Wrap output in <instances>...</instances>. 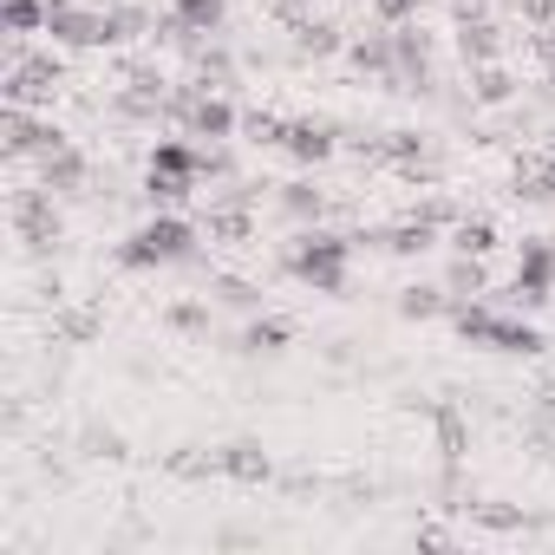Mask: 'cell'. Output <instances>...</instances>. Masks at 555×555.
<instances>
[{
	"label": "cell",
	"instance_id": "obj_1",
	"mask_svg": "<svg viewBox=\"0 0 555 555\" xmlns=\"http://www.w3.org/2000/svg\"><path fill=\"white\" fill-rule=\"evenodd\" d=\"M183 261H196V222L177 216V209H151V222H138V229L118 242V268H131V274L183 268Z\"/></svg>",
	"mask_w": 555,
	"mask_h": 555
},
{
	"label": "cell",
	"instance_id": "obj_2",
	"mask_svg": "<svg viewBox=\"0 0 555 555\" xmlns=\"http://www.w3.org/2000/svg\"><path fill=\"white\" fill-rule=\"evenodd\" d=\"M451 327L464 347H490V353H516V360H535L548 347L542 327H529L522 314H496L490 301H451Z\"/></svg>",
	"mask_w": 555,
	"mask_h": 555
},
{
	"label": "cell",
	"instance_id": "obj_3",
	"mask_svg": "<svg viewBox=\"0 0 555 555\" xmlns=\"http://www.w3.org/2000/svg\"><path fill=\"white\" fill-rule=\"evenodd\" d=\"M353 235H334V229H301L295 248H288V274L295 282H308L314 295H347V268H353Z\"/></svg>",
	"mask_w": 555,
	"mask_h": 555
},
{
	"label": "cell",
	"instance_id": "obj_4",
	"mask_svg": "<svg viewBox=\"0 0 555 555\" xmlns=\"http://www.w3.org/2000/svg\"><path fill=\"white\" fill-rule=\"evenodd\" d=\"M53 47L66 53H92V47H118V27H112V8H79V0H53V21H47Z\"/></svg>",
	"mask_w": 555,
	"mask_h": 555
},
{
	"label": "cell",
	"instance_id": "obj_5",
	"mask_svg": "<svg viewBox=\"0 0 555 555\" xmlns=\"http://www.w3.org/2000/svg\"><path fill=\"white\" fill-rule=\"evenodd\" d=\"M170 112L190 125V138H209V144H229L235 131H242V112L222 99V92H209V86H190V92H170Z\"/></svg>",
	"mask_w": 555,
	"mask_h": 555
},
{
	"label": "cell",
	"instance_id": "obj_6",
	"mask_svg": "<svg viewBox=\"0 0 555 555\" xmlns=\"http://www.w3.org/2000/svg\"><path fill=\"white\" fill-rule=\"evenodd\" d=\"M509 295H516V308H548V295H555V235H522Z\"/></svg>",
	"mask_w": 555,
	"mask_h": 555
},
{
	"label": "cell",
	"instance_id": "obj_7",
	"mask_svg": "<svg viewBox=\"0 0 555 555\" xmlns=\"http://www.w3.org/2000/svg\"><path fill=\"white\" fill-rule=\"evenodd\" d=\"M14 235H21L34 255L60 248V235H66V216H60V203H53V190H47V183L14 196Z\"/></svg>",
	"mask_w": 555,
	"mask_h": 555
},
{
	"label": "cell",
	"instance_id": "obj_8",
	"mask_svg": "<svg viewBox=\"0 0 555 555\" xmlns=\"http://www.w3.org/2000/svg\"><path fill=\"white\" fill-rule=\"evenodd\" d=\"M0 138H8V157H47L53 144H66V131L53 118H40L34 105H8V112H0Z\"/></svg>",
	"mask_w": 555,
	"mask_h": 555
},
{
	"label": "cell",
	"instance_id": "obj_9",
	"mask_svg": "<svg viewBox=\"0 0 555 555\" xmlns=\"http://www.w3.org/2000/svg\"><path fill=\"white\" fill-rule=\"evenodd\" d=\"M282 151H288L301 170H321V164L340 151V125H334V118H288V138H282Z\"/></svg>",
	"mask_w": 555,
	"mask_h": 555
},
{
	"label": "cell",
	"instance_id": "obj_10",
	"mask_svg": "<svg viewBox=\"0 0 555 555\" xmlns=\"http://www.w3.org/2000/svg\"><path fill=\"white\" fill-rule=\"evenodd\" d=\"M209 464H216V477H229V483H268V477H274V457H268L261 438H229V444L209 451Z\"/></svg>",
	"mask_w": 555,
	"mask_h": 555
},
{
	"label": "cell",
	"instance_id": "obj_11",
	"mask_svg": "<svg viewBox=\"0 0 555 555\" xmlns=\"http://www.w3.org/2000/svg\"><path fill=\"white\" fill-rule=\"evenodd\" d=\"M34 164H40V183H47L53 196H79V190L92 183V157H86L73 138H66V144H53V151H47V157H34Z\"/></svg>",
	"mask_w": 555,
	"mask_h": 555
},
{
	"label": "cell",
	"instance_id": "obj_12",
	"mask_svg": "<svg viewBox=\"0 0 555 555\" xmlns=\"http://www.w3.org/2000/svg\"><path fill=\"white\" fill-rule=\"evenodd\" d=\"M229 21V0H170L164 8V27L170 34H196V40H216Z\"/></svg>",
	"mask_w": 555,
	"mask_h": 555
},
{
	"label": "cell",
	"instance_id": "obj_13",
	"mask_svg": "<svg viewBox=\"0 0 555 555\" xmlns=\"http://www.w3.org/2000/svg\"><path fill=\"white\" fill-rule=\"evenodd\" d=\"M274 209H282L288 222H301V229H314V222L327 216V190H321V183H314V170H308V177H295V183L274 190Z\"/></svg>",
	"mask_w": 555,
	"mask_h": 555
},
{
	"label": "cell",
	"instance_id": "obj_14",
	"mask_svg": "<svg viewBox=\"0 0 555 555\" xmlns=\"http://www.w3.org/2000/svg\"><path fill=\"white\" fill-rule=\"evenodd\" d=\"M457 60H464V66H490V60H503V27H496L490 14L457 21Z\"/></svg>",
	"mask_w": 555,
	"mask_h": 555
},
{
	"label": "cell",
	"instance_id": "obj_15",
	"mask_svg": "<svg viewBox=\"0 0 555 555\" xmlns=\"http://www.w3.org/2000/svg\"><path fill=\"white\" fill-rule=\"evenodd\" d=\"M203 157H209V151H196L190 138H157V144H151V170H157V177L203 183Z\"/></svg>",
	"mask_w": 555,
	"mask_h": 555
},
{
	"label": "cell",
	"instance_id": "obj_16",
	"mask_svg": "<svg viewBox=\"0 0 555 555\" xmlns=\"http://www.w3.org/2000/svg\"><path fill=\"white\" fill-rule=\"evenodd\" d=\"M288 347H295V327H288V321H274V314H248V327L235 334V353H261V360L288 353Z\"/></svg>",
	"mask_w": 555,
	"mask_h": 555
},
{
	"label": "cell",
	"instance_id": "obj_17",
	"mask_svg": "<svg viewBox=\"0 0 555 555\" xmlns=\"http://www.w3.org/2000/svg\"><path fill=\"white\" fill-rule=\"evenodd\" d=\"M347 60H353L360 73H373V79H392V66H399L392 27H379V34H366V40H347Z\"/></svg>",
	"mask_w": 555,
	"mask_h": 555
},
{
	"label": "cell",
	"instance_id": "obj_18",
	"mask_svg": "<svg viewBox=\"0 0 555 555\" xmlns=\"http://www.w3.org/2000/svg\"><path fill=\"white\" fill-rule=\"evenodd\" d=\"M295 53L301 60H334V53H347V34L334 21H301L295 27Z\"/></svg>",
	"mask_w": 555,
	"mask_h": 555
},
{
	"label": "cell",
	"instance_id": "obj_19",
	"mask_svg": "<svg viewBox=\"0 0 555 555\" xmlns=\"http://www.w3.org/2000/svg\"><path fill=\"white\" fill-rule=\"evenodd\" d=\"M509 99H516V79H509V66H503V60L470 66V105H509Z\"/></svg>",
	"mask_w": 555,
	"mask_h": 555
},
{
	"label": "cell",
	"instance_id": "obj_20",
	"mask_svg": "<svg viewBox=\"0 0 555 555\" xmlns=\"http://www.w3.org/2000/svg\"><path fill=\"white\" fill-rule=\"evenodd\" d=\"M438 314H451V288H431V282L399 288V321H438Z\"/></svg>",
	"mask_w": 555,
	"mask_h": 555
},
{
	"label": "cell",
	"instance_id": "obj_21",
	"mask_svg": "<svg viewBox=\"0 0 555 555\" xmlns=\"http://www.w3.org/2000/svg\"><path fill=\"white\" fill-rule=\"evenodd\" d=\"M425 412H431V425H438V451L457 464V457H464V444H470V425H464V412H457L451 399H438V405H425Z\"/></svg>",
	"mask_w": 555,
	"mask_h": 555
},
{
	"label": "cell",
	"instance_id": "obj_22",
	"mask_svg": "<svg viewBox=\"0 0 555 555\" xmlns=\"http://www.w3.org/2000/svg\"><path fill=\"white\" fill-rule=\"evenodd\" d=\"M0 21H8V34L34 40V34H47V21H53V0H0Z\"/></svg>",
	"mask_w": 555,
	"mask_h": 555
},
{
	"label": "cell",
	"instance_id": "obj_23",
	"mask_svg": "<svg viewBox=\"0 0 555 555\" xmlns=\"http://www.w3.org/2000/svg\"><path fill=\"white\" fill-rule=\"evenodd\" d=\"M209 301H222L235 314H261V288L242 282V274H209Z\"/></svg>",
	"mask_w": 555,
	"mask_h": 555
},
{
	"label": "cell",
	"instance_id": "obj_24",
	"mask_svg": "<svg viewBox=\"0 0 555 555\" xmlns=\"http://www.w3.org/2000/svg\"><path fill=\"white\" fill-rule=\"evenodd\" d=\"M451 248L457 255H490L496 248V222L490 216H457L451 222Z\"/></svg>",
	"mask_w": 555,
	"mask_h": 555
},
{
	"label": "cell",
	"instance_id": "obj_25",
	"mask_svg": "<svg viewBox=\"0 0 555 555\" xmlns=\"http://www.w3.org/2000/svg\"><path fill=\"white\" fill-rule=\"evenodd\" d=\"M196 196V183H183V177H157V170H144V203L151 209H183Z\"/></svg>",
	"mask_w": 555,
	"mask_h": 555
},
{
	"label": "cell",
	"instance_id": "obj_26",
	"mask_svg": "<svg viewBox=\"0 0 555 555\" xmlns=\"http://www.w3.org/2000/svg\"><path fill=\"white\" fill-rule=\"evenodd\" d=\"M164 327L183 334V340L209 334V295H203V301H170V308H164Z\"/></svg>",
	"mask_w": 555,
	"mask_h": 555
},
{
	"label": "cell",
	"instance_id": "obj_27",
	"mask_svg": "<svg viewBox=\"0 0 555 555\" xmlns=\"http://www.w3.org/2000/svg\"><path fill=\"white\" fill-rule=\"evenodd\" d=\"M444 288H451V301H470V295L483 288V255H457V261L444 268Z\"/></svg>",
	"mask_w": 555,
	"mask_h": 555
},
{
	"label": "cell",
	"instance_id": "obj_28",
	"mask_svg": "<svg viewBox=\"0 0 555 555\" xmlns=\"http://www.w3.org/2000/svg\"><path fill=\"white\" fill-rule=\"evenodd\" d=\"M366 151L386 157V164H418V157H425V138H418V131H386V138L366 144Z\"/></svg>",
	"mask_w": 555,
	"mask_h": 555
},
{
	"label": "cell",
	"instance_id": "obj_29",
	"mask_svg": "<svg viewBox=\"0 0 555 555\" xmlns=\"http://www.w3.org/2000/svg\"><path fill=\"white\" fill-rule=\"evenodd\" d=\"M282 138H288L282 112H248V144H274V151H282Z\"/></svg>",
	"mask_w": 555,
	"mask_h": 555
},
{
	"label": "cell",
	"instance_id": "obj_30",
	"mask_svg": "<svg viewBox=\"0 0 555 555\" xmlns=\"http://www.w3.org/2000/svg\"><path fill=\"white\" fill-rule=\"evenodd\" d=\"M86 451H92V457H125V431H112V425H86Z\"/></svg>",
	"mask_w": 555,
	"mask_h": 555
},
{
	"label": "cell",
	"instance_id": "obj_31",
	"mask_svg": "<svg viewBox=\"0 0 555 555\" xmlns=\"http://www.w3.org/2000/svg\"><path fill=\"white\" fill-rule=\"evenodd\" d=\"M418 8H425V0H373L379 27H405V21H418Z\"/></svg>",
	"mask_w": 555,
	"mask_h": 555
},
{
	"label": "cell",
	"instance_id": "obj_32",
	"mask_svg": "<svg viewBox=\"0 0 555 555\" xmlns=\"http://www.w3.org/2000/svg\"><path fill=\"white\" fill-rule=\"evenodd\" d=\"M412 216H425V222H438V229H451V222H457V216H464V209H457V203H451V196H425V203H418V209H412Z\"/></svg>",
	"mask_w": 555,
	"mask_h": 555
},
{
	"label": "cell",
	"instance_id": "obj_33",
	"mask_svg": "<svg viewBox=\"0 0 555 555\" xmlns=\"http://www.w3.org/2000/svg\"><path fill=\"white\" fill-rule=\"evenodd\" d=\"M470 516H477V522H490V529H522V522H529L522 509H496V503H470Z\"/></svg>",
	"mask_w": 555,
	"mask_h": 555
},
{
	"label": "cell",
	"instance_id": "obj_34",
	"mask_svg": "<svg viewBox=\"0 0 555 555\" xmlns=\"http://www.w3.org/2000/svg\"><path fill=\"white\" fill-rule=\"evenodd\" d=\"M555 431V392H535V405H529V438H548Z\"/></svg>",
	"mask_w": 555,
	"mask_h": 555
},
{
	"label": "cell",
	"instance_id": "obj_35",
	"mask_svg": "<svg viewBox=\"0 0 555 555\" xmlns=\"http://www.w3.org/2000/svg\"><path fill=\"white\" fill-rule=\"evenodd\" d=\"M522 203H535V209H555V170H542V177H529L522 190H516Z\"/></svg>",
	"mask_w": 555,
	"mask_h": 555
},
{
	"label": "cell",
	"instance_id": "obj_36",
	"mask_svg": "<svg viewBox=\"0 0 555 555\" xmlns=\"http://www.w3.org/2000/svg\"><path fill=\"white\" fill-rule=\"evenodd\" d=\"M516 14H522L529 27H542V34H548V27H555V0H516Z\"/></svg>",
	"mask_w": 555,
	"mask_h": 555
},
{
	"label": "cell",
	"instance_id": "obj_37",
	"mask_svg": "<svg viewBox=\"0 0 555 555\" xmlns=\"http://www.w3.org/2000/svg\"><path fill=\"white\" fill-rule=\"evenodd\" d=\"M542 170H555V138H548V144H542Z\"/></svg>",
	"mask_w": 555,
	"mask_h": 555
},
{
	"label": "cell",
	"instance_id": "obj_38",
	"mask_svg": "<svg viewBox=\"0 0 555 555\" xmlns=\"http://www.w3.org/2000/svg\"><path fill=\"white\" fill-rule=\"evenodd\" d=\"M548 60H555V27H548Z\"/></svg>",
	"mask_w": 555,
	"mask_h": 555
},
{
	"label": "cell",
	"instance_id": "obj_39",
	"mask_svg": "<svg viewBox=\"0 0 555 555\" xmlns=\"http://www.w3.org/2000/svg\"><path fill=\"white\" fill-rule=\"evenodd\" d=\"M314 8H334V0H314Z\"/></svg>",
	"mask_w": 555,
	"mask_h": 555
}]
</instances>
